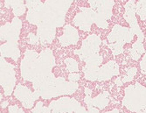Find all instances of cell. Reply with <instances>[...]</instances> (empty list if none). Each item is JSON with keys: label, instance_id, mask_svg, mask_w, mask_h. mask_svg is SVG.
<instances>
[{"label": "cell", "instance_id": "obj_1", "mask_svg": "<svg viewBox=\"0 0 146 113\" xmlns=\"http://www.w3.org/2000/svg\"><path fill=\"white\" fill-rule=\"evenodd\" d=\"M74 0H46L38 14V34L42 39L54 38L55 27L65 23L66 13Z\"/></svg>", "mask_w": 146, "mask_h": 113}, {"label": "cell", "instance_id": "obj_6", "mask_svg": "<svg viewBox=\"0 0 146 113\" xmlns=\"http://www.w3.org/2000/svg\"><path fill=\"white\" fill-rule=\"evenodd\" d=\"M21 25V20L15 17L11 23H7L6 25L1 27V36L10 35V37L18 38Z\"/></svg>", "mask_w": 146, "mask_h": 113}, {"label": "cell", "instance_id": "obj_5", "mask_svg": "<svg viewBox=\"0 0 146 113\" xmlns=\"http://www.w3.org/2000/svg\"><path fill=\"white\" fill-rule=\"evenodd\" d=\"M88 4L97 15H101L107 19L112 17V9L115 4L113 0H88Z\"/></svg>", "mask_w": 146, "mask_h": 113}, {"label": "cell", "instance_id": "obj_11", "mask_svg": "<svg viewBox=\"0 0 146 113\" xmlns=\"http://www.w3.org/2000/svg\"><path fill=\"white\" fill-rule=\"evenodd\" d=\"M141 69H142V73L143 74H145L146 75V53H145V55L143 59V61L141 62Z\"/></svg>", "mask_w": 146, "mask_h": 113}, {"label": "cell", "instance_id": "obj_10", "mask_svg": "<svg viewBox=\"0 0 146 113\" xmlns=\"http://www.w3.org/2000/svg\"><path fill=\"white\" fill-rule=\"evenodd\" d=\"M25 7H26L25 5H23L19 6V7H15V8L12 9V12L15 16H21L25 12V9H26Z\"/></svg>", "mask_w": 146, "mask_h": 113}, {"label": "cell", "instance_id": "obj_7", "mask_svg": "<svg viewBox=\"0 0 146 113\" xmlns=\"http://www.w3.org/2000/svg\"><path fill=\"white\" fill-rule=\"evenodd\" d=\"M78 39L77 31L71 25H68L65 27V34L63 37L60 38V40L62 45H69V44H74Z\"/></svg>", "mask_w": 146, "mask_h": 113}, {"label": "cell", "instance_id": "obj_2", "mask_svg": "<svg viewBox=\"0 0 146 113\" xmlns=\"http://www.w3.org/2000/svg\"><path fill=\"white\" fill-rule=\"evenodd\" d=\"M125 12L123 14V18L129 24L131 32L134 34L137 35V41L133 45L132 48L130 49V53H131V57L134 60L137 61L141 54L144 52L143 45V33L141 31L140 27L137 24V19L136 18V4L134 0H129L128 1L125 5H124Z\"/></svg>", "mask_w": 146, "mask_h": 113}, {"label": "cell", "instance_id": "obj_3", "mask_svg": "<svg viewBox=\"0 0 146 113\" xmlns=\"http://www.w3.org/2000/svg\"><path fill=\"white\" fill-rule=\"evenodd\" d=\"M134 33L131 32L130 29L127 27H123L119 25H115L113 28L111 33L109 36V39L110 42L116 41L115 46L113 47V53L115 54H118L123 52V46L125 43L130 42L133 39Z\"/></svg>", "mask_w": 146, "mask_h": 113}, {"label": "cell", "instance_id": "obj_9", "mask_svg": "<svg viewBox=\"0 0 146 113\" xmlns=\"http://www.w3.org/2000/svg\"><path fill=\"white\" fill-rule=\"evenodd\" d=\"M23 0H5V6L6 8H15L23 5Z\"/></svg>", "mask_w": 146, "mask_h": 113}, {"label": "cell", "instance_id": "obj_4", "mask_svg": "<svg viewBox=\"0 0 146 113\" xmlns=\"http://www.w3.org/2000/svg\"><path fill=\"white\" fill-rule=\"evenodd\" d=\"M80 10H81V12L76 14L74 19V23L82 30L90 31L91 25L96 21V12L92 8L82 7L80 8Z\"/></svg>", "mask_w": 146, "mask_h": 113}, {"label": "cell", "instance_id": "obj_8", "mask_svg": "<svg viewBox=\"0 0 146 113\" xmlns=\"http://www.w3.org/2000/svg\"><path fill=\"white\" fill-rule=\"evenodd\" d=\"M136 12L142 20L146 19V0H138L137 2Z\"/></svg>", "mask_w": 146, "mask_h": 113}]
</instances>
